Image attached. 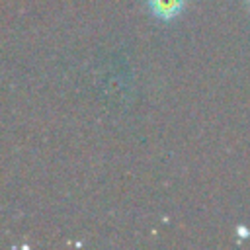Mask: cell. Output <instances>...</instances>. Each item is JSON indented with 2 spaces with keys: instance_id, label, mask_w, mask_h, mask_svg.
Returning <instances> with one entry per match:
<instances>
[{
  "instance_id": "cell-1",
  "label": "cell",
  "mask_w": 250,
  "mask_h": 250,
  "mask_svg": "<svg viewBox=\"0 0 250 250\" xmlns=\"http://www.w3.org/2000/svg\"><path fill=\"white\" fill-rule=\"evenodd\" d=\"M186 0H148V10L154 18L170 21L184 10Z\"/></svg>"
}]
</instances>
